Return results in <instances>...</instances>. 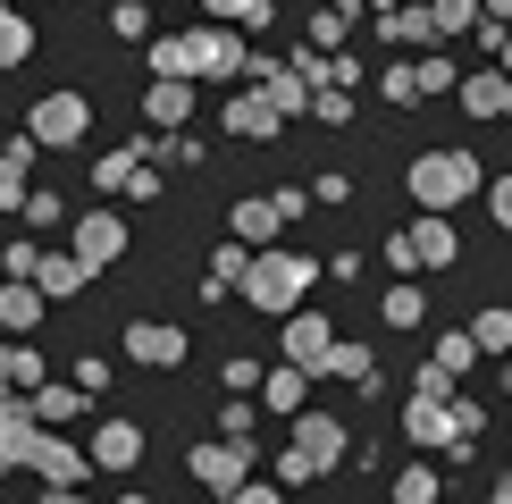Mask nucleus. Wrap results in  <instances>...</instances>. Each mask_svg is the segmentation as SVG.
<instances>
[{"label": "nucleus", "instance_id": "obj_1", "mask_svg": "<svg viewBox=\"0 0 512 504\" xmlns=\"http://www.w3.org/2000/svg\"><path fill=\"white\" fill-rule=\"evenodd\" d=\"M311 278H319L311 252H252V269H244V303L269 311V320H277V311L294 320V311H303V294H311Z\"/></svg>", "mask_w": 512, "mask_h": 504}, {"label": "nucleus", "instance_id": "obj_2", "mask_svg": "<svg viewBox=\"0 0 512 504\" xmlns=\"http://www.w3.org/2000/svg\"><path fill=\"white\" fill-rule=\"evenodd\" d=\"M471 194H479V160H471V152H420V160H412V202L429 210V219L462 210Z\"/></svg>", "mask_w": 512, "mask_h": 504}, {"label": "nucleus", "instance_id": "obj_3", "mask_svg": "<svg viewBox=\"0 0 512 504\" xmlns=\"http://www.w3.org/2000/svg\"><path fill=\"white\" fill-rule=\"evenodd\" d=\"M84 135H93V101H84V93H42L34 101V118H26L34 152H76Z\"/></svg>", "mask_w": 512, "mask_h": 504}, {"label": "nucleus", "instance_id": "obj_4", "mask_svg": "<svg viewBox=\"0 0 512 504\" xmlns=\"http://www.w3.org/2000/svg\"><path fill=\"white\" fill-rule=\"evenodd\" d=\"M185 471L202 479V496H236L252 479V446H227V437H202L194 454H185Z\"/></svg>", "mask_w": 512, "mask_h": 504}, {"label": "nucleus", "instance_id": "obj_5", "mask_svg": "<svg viewBox=\"0 0 512 504\" xmlns=\"http://www.w3.org/2000/svg\"><path fill=\"white\" fill-rule=\"evenodd\" d=\"M311 210V194H252V202H236V244L252 252V244H277V227L286 219H303Z\"/></svg>", "mask_w": 512, "mask_h": 504}, {"label": "nucleus", "instance_id": "obj_6", "mask_svg": "<svg viewBox=\"0 0 512 504\" xmlns=\"http://www.w3.org/2000/svg\"><path fill=\"white\" fill-rule=\"evenodd\" d=\"M185 51H194V76H244V59H252L244 34H236V26H210V17L185 34Z\"/></svg>", "mask_w": 512, "mask_h": 504}, {"label": "nucleus", "instance_id": "obj_7", "mask_svg": "<svg viewBox=\"0 0 512 504\" xmlns=\"http://www.w3.org/2000/svg\"><path fill=\"white\" fill-rule=\"evenodd\" d=\"M244 76H252V93L277 101V118H303L311 110V84L294 76V59H244Z\"/></svg>", "mask_w": 512, "mask_h": 504}, {"label": "nucleus", "instance_id": "obj_8", "mask_svg": "<svg viewBox=\"0 0 512 504\" xmlns=\"http://www.w3.org/2000/svg\"><path fill=\"white\" fill-rule=\"evenodd\" d=\"M294 454H303L311 471H336V462H345V420L336 412H294Z\"/></svg>", "mask_w": 512, "mask_h": 504}, {"label": "nucleus", "instance_id": "obj_9", "mask_svg": "<svg viewBox=\"0 0 512 504\" xmlns=\"http://www.w3.org/2000/svg\"><path fill=\"white\" fill-rule=\"evenodd\" d=\"M126 252V219L118 210H76V261L84 269H110Z\"/></svg>", "mask_w": 512, "mask_h": 504}, {"label": "nucleus", "instance_id": "obj_10", "mask_svg": "<svg viewBox=\"0 0 512 504\" xmlns=\"http://www.w3.org/2000/svg\"><path fill=\"white\" fill-rule=\"evenodd\" d=\"M34 437H42V420L26 395H0V471H26L34 462Z\"/></svg>", "mask_w": 512, "mask_h": 504}, {"label": "nucleus", "instance_id": "obj_11", "mask_svg": "<svg viewBox=\"0 0 512 504\" xmlns=\"http://www.w3.org/2000/svg\"><path fill=\"white\" fill-rule=\"evenodd\" d=\"M328 345H336V328L328 320H319V311H294V320H286V370H328Z\"/></svg>", "mask_w": 512, "mask_h": 504}, {"label": "nucleus", "instance_id": "obj_12", "mask_svg": "<svg viewBox=\"0 0 512 504\" xmlns=\"http://www.w3.org/2000/svg\"><path fill=\"white\" fill-rule=\"evenodd\" d=\"M26 471H34V479H51V488H76V479H93V454H76L68 437H51V429H42Z\"/></svg>", "mask_w": 512, "mask_h": 504}, {"label": "nucleus", "instance_id": "obj_13", "mask_svg": "<svg viewBox=\"0 0 512 504\" xmlns=\"http://www.w3.org/2000/svg\"><path fill=\"white\" fill-rule=\"evenodd\" d=\"M84 454H93V471H143V429L135 420H101Z\"/></svg>", "mask_w": 512, "mask_h": 504}, {"label": "nucleus", "instance_id": "obj_14", "mask_svg": "<svg viewBox=\"0 0 512 504\" xmlns=\"http://www.w3.org/2000/svg\"><path fill=\"white\" fill-rule=\"evenodd\" d=\"M126 353H135L143 370H177V362H185V328H168V320H135V328H126Z\"/></svg>", "mask_w": 512, "mask_h": 504}, {"label": "nucleus", "instance_id": "obj_15", "mask_svg": "<svg viewBox=\"0 0 512 504\" xmlns=\"http://www.w3.org/2000/svg\"><path fill=\"white\" fill-rule=\"evenodd\" d=\"M454 101H462L471 118H512V76H504V68H471V76L454 84Z\"/></svg>", "mask_w": 512, "mask_h": 504}, {"label": "nucleus", "instance_id": "obj_16", "mask_svg": "<svg viewBox=\"0 0 512 504\" xmlns=\"http://www.w3.org/2000/svg\"><path fill=\"white\" fill-rule=\"evenodd\" d=\"M403 252H412V269H445V261H454V219H429V210H420V219L412 227H403Z\"/></svg>", "mask_w": 512, "mask_h": 504}, {"label": "nucleus", "instance_id": "obj_17", "mask_svg": "<svg viewBox=\"0 0 512 504\" xmlns=\"http://www.w3.org/2000/svg\"><path fill=\"white\" fill-rule=\"evenodd\" d=\"M277 126H286V118H277V101H269V93H236V101H227V135H244V143H277Z\"/></svg>", "mask_w": 512, "mask_h": 504}, {"label": "nucleus", "instance_id": "obj_18", "mask_svg": "<svg viewBox=\"0 0 512 504\" xmlns=\"http://www.w3.org/2000/svg\"><path fill=\"white\" fill-rule=\"evenodd\" d=\"M76 286H93V269H84L76 252H42V269H34V294H42V303H68Z\"/></svg>", "mask_w": 512, "mask_h": 504}, {"label": "nucleus", "instance_id": "obj_19", "mask_svg": "<svg viewBox=\"0 0 512 504\" xmlns=\"http://www.w3.org/2000/svg\"><path fill=\"white\" fill-rule=\"evenodd\" d=\"M403 429H412V446H454V404L412 395V404H403Z\"/></svg>", "mask_w": 512, "mask_h": 504}, {"label": "nucleus", "instance_id": "obj_20", "mask_svg": "<svg viewBox=\"0 0 512 504\" xmlns=\"http://www.w3.org/2000/svg\"><path fill=\"white\" fill-rule=\"evenodd\" d=\"M34 387H42V353L26 336H9V345H0V395H34Z\"/></svg>", "mask_w": 512, "mask_h": 504}, {"label": "nucleus", "instance_id": "obj_21", "mask_svg": "<svg viewBox=\"0 0 512 504\" xmlns=\"http://www.w3.org/2000/svg\"><path fill=\"white\" fill-rule=\"evenodd\" d=\"M378 34H387L395 51H420V42H437V26H429V9H420V0H403V9H378Z\"/></svg>", "mask_w": 512, "mask_h": 504}, {"label": "nucleus", "instance_id": "obj_22", "mask_svg": "<svg viewBox=\"0 0 512 504\" xmlns=\"http://www.w3.org/2000/svg\"><path fill=\"white\" fill-rule=\"evenodd\" d=\"M143 118H152V126H185V118H194V84L152 76V93H143Z\"/></svg>", "mask_w": 512, "mask_h": 504}, {"label": "nucleus", "instance_id": "obj_23", "mask_svg": "<svg viewBox=\"0 0 512 504\" xmlns=\"http://www.w3.org/2000/svg\"><path fill=\"white\" fill-rule=\"evenodd\" d=\"M261 412H286V420H294V412H311V378L277 362V370L261 378Z\"/></svg>", "mask_w": 512, "mask_h": 504}, {"label": "nucleus", "instance_id": "obj_24", "mask_svg": "<svg viewBox=\"0 0 512 504\" xmlns=\"http://www.w3.org/2000/svg\"><path fill=\"white\" fill-rule=\"evenodd\" d=\"M34 328H42V294L0 278V336H34Z\"/></svg>", "mask_w": 512, "mask_h": 504}, {"label": "nucleus", "instance_id": "obj_25", "mask_svg": "<svg viewBox=\"0 0 512 504\" xmlns=\"http://www.w3.org/2000/svg\"><path fill=\"white\" fill-rule=\"evenodd\" d=\"M135 168H143V143H118V152L93 160V185H101V194H126V185H135Z\"/></svg>", "mask_w": 512, "mask_h": 504}, {"label": "nucleus", "instance_id": "obj_26", "mask_svg": "<svg viewBox=\"0 0 512 504\" xmlns=\"http://www.w3.org/2000/svg\"><path fill=\"white\" fill-rule=\"evenodd\" d=\"M328 378H345V387H378V353L370 345H328Z\"/></svg>", "mask_w": 512, "mask_h": 504}, {"label": "nucleus", "instance_id": "obj_27", "mask_svg": "<svg viewBox=\"0 0 512 504\" xmlns=\"http://www.w3.org/2000/svg\"><path fill=\"white\" fill-rule=\"evenodd\" d=\"M345 34H353V0H336V9H319V17H311V42H303V51L328 59V51H345Z\"/></svg>", "mask_w": 512, "mask_h": 504}, {"label": "nucleus", "instance_id": "obj_28", "mask_svg": "<svg viewBox=\"0 0 512 504\" xmlns=\"http://www.w3.org/2000/svg\"><path fill=\"white\" fill-rule=\"evenodd\" d=\"M244 269H252V252H244V244H219V252H210V278H202V294L244 286Z\"/></svg>", "mask_w": 512, "mask_h": 504}, {"label": "nucleus", "instance_id": "obj_29", "mask_svg": "<svg viewBox=\"0 0 512 504\" xmlns=\"http://www.w3.org/2000/svg\"><path fill=\"white\" fill-rule=\"evenodd\" d=\"M26 404H34V420H42V429H59V420H76V412H84V404H76V387H51V378H42Z\"/></svg>", "mask_w": 512, "mask_h": 504}, {"label": "nucleus", "instance_id": "obj_30", "mask_svg": "<svg viewBox=\"0 0 512 504\" xmlns=\"http://www.w3.org/2000/svg\"><path fill=\"white\" fill-rule=\"evenodd\" d=\"M202 9H210V26H269L277 0H202Z\"/></svg>", "mask_w": 512, "mask_h": 504}, {"label": "nucleus", "instance_id": "obj_31", "mask_svg": "<svg viewBox=\"0 0 512 504\" xmlns=\"http://www.w3.org/2000/svg\"><path fill=\"white\" fill-rule=\"evenodd\" d=\"M17 59H34V26L0 0V68H17Z\"/></svg>", "mask_w": 512, "mask_h": 504}, {"label": "nucleus", "instance_id": "obj_32", "mask_svg": "<svg viewBox=\"0 0 512 504\" xmlns=\"http://www.w3.org/2000/svg\"><path fill=\"white\" fill-rule=\"evenodd\" d=\"M429 362H437L445 378H462V370H471V362H479V345H471V328H445V336H437V353H429Z\"/></svg>", "mask_w": 512, "mask_h": 504}, {"label": "nucleus", "instance_id": "obj_33", "mask_svg": "<svg viewBox=\"0 0 512 504\" xmlns=\"http://www.w3.org/2000/svg\"><path fill=\"white\" fill-rule=\"evenodd\" d=\"M152 76L194 84V51H185V34H160V42H152Z\"/></svg>", "mask_w": 512, "mask_h": 504}, {"label": "nucleus", "instance_id": "obj_34", "mask_svg": "<svg viewBox=\"0 0 512 504\" xmlns=\"http://www.w3.org/2000/svg\"><path fill=\"white\" fill-rule=\"evenodd\" d=\"M420 9H429L437 34H471L479 26V0H420Z\"/></svg>", "mask_w": 512, "mask_h": 504}, {"label": "nucleus", "instance_id": "obj_35", "mask_svg": "<svg viewBox=\"0 0 512 504\" xmlns=\"http://www.w3.org/2000/svg\"><path fill=\"white\" fill-rule=\"evenodd\" d=\"M378 311H387V328H420V320H429L420 286H387V303H378Z\"/></svg>", "mask_w": 512, "mask_h": 504}, {"label": "nucleus", "instance_id": "obj_36", "mask_svg": "<svg viewBox=\"0 0 512 504\" xmlns=\"http://www.w3.org/2000/svg\"><path fill=\"white\" fill-rule=\"evenodd\" d=\"M437 488H445V479L412 462V471H395V488H387V496H395V504H437Z\"/></svg>", "mask_w": 512, "mask_h": 504}, {"label": "nucleus", "instance_id": "obj_37", "mask_svg": "<svg viewBox=\"0 0 512 504\" xmlns=\"http://www.w3.org/2000/svg\"><path fill=\"white\" fill-rule=\"evenodd\" d=\"M471 345H479V353H504V362H512V311H479Z\"/></svg>", "mask_w": 512, "mask_h": 504}, {"label": "nucleus", "instance_id": "obj_38", "mask_svg": "<svg viewBox=\"0 0 512 504\" xmlns=\"http://www.w3.org/2000/svg\"><path fill=\"white\" fill-rule=\"evenodd\" d=\"M110 34H118V42H143V34H152V9H143V0H118V9H110Z\"/></svg>", "mask_w": 512, "mask_h": 504}, {"label": "nucleus", "instance_id": "obj_39", "mask_svg": "<svg viewBox=\"0 0 512 504\" xmlns=\"http://www.w3.org/2000/svg\"><path fill=\"white\" fill-rule=\"evenodd\" d=\"M252 420H261V412L236 395V404H219V437H227V446H252Z\"/></svg>", "mask_w": 512, "mask_h": 504}, {"label": "nucleus", "instance_id": "obj_40", "mask_svg": "<svg viewBox=\"0 0 512 504\" xmlns=\"http://www.w3.org/2000/svg\"><path fill=\"white\" fill-rule=\"evenodd\" d=\"M311 118L345 126V118H353V93H345V84H319V93H311Z\"/></svg>", "mask_w": 512, "mask_h": 504}, {"label": "nucleus", "instance_id": "obj_41", "mask_svg": "<svg viewBox=\"0 0 512 504\" xmlns=\"http://www.w3.org/2000/svg\"><path fill=\"white\" fill-rule=\"evenodd\" d=\"M412 84H420V93H454L462 68H445V59H412Z\"/></svg>", "mask_w": 512, "mask_h": 504}, {"label": "nucleus", "instance_id": "obj_42", "mask_svg": "<svg viewBox=\"0 0 512 504\" xmlns=\"http://www.w3.org/2000/svg\"><path fill=\"white\" fill-rule=\"evenodd\" d=\"M412 395H429V404H454V378H445L437 362H420V378H412Z\"/></svg>", "mask_w": 512, "mask_h": 504}, {"label": "nucleus", "instance_id": "obj_43", "mask_svg": "<svg viewBox=\"0 0 512 504\" xmlns=\"http://www.w3.org/2000/svg\"><path fill=\"white\" fill-rule=\"evenodd\" d=\"M378 84H387V101H403V110H412V101H420V84H412V59H403V68H387Z\"/></svg>", "mask_w": 512, "mask_h": 504}, {"label": "nucleus", "instance_id": "obj_44", "mask_svg": "<svg viewBox=\"0 0 512 504\" xmlns=\"http://www.w3.org/2000/svg\"><path fill=\"white\" fill-rule=\"evenodd\" d=\"M26 219H34V227H51V219H76V210L59 202V194H26Z\"/></svg>", "mask_w": 512, "mask_h": 504}, {"label": "nucleus", "instance_id": "obj_45", "mask_svg": "<svg viewBox=\"0 0 512 504\" xmlns=\"http://www.w3.org/2000/svg\"><path fill=\"white\" fill-rule=\"evenodd\" d=\"M227 504H286V488H277V479H244V488L227 496Z\"/></svg>", "mask_w": 512, "mask_h": 504}, {"label": "nucleus", "instance_id": "obj_46", "mask_svg": "<svg viewBox=\"0 0 512 504\" xmlns=\"http://www.w3.org/2000/svg\"><path fill=\"white\" fill-rule=\"evenodd\" d=\"M303 479H319V471H311V462L286 446V454H277V488H303Z\"/></svg>", "mask_w": 512, "mask_h": 504}, {"label": "nucleus", "instance_id": "obj_47", "mask_svg": "<svg viewBox=\"0 0 512 504\" xmlns=\"http://www.w3.org/2000/svg\"><path fill=\"white\" fill-rule=\"evenodd\" d=\"M487 202H496V227H512V177H496V185H487Z\"/></svg>", "mask_w": 512, "mask_h": 504}, {"label": "nucleus", "instance_id": "obj_48", "mask_svg": "<svg viewBox=\"0 0 512 504\" xmlns=\"http://www.w3.org/2000/svg\"><path fill=\"white\" fill-rule=\"evenodd\" d=\"M479 17H487V26L504 34V26H512V0H479Z\"/></svg>", "mask_w": 512, "mask_h": 504}, {"label": "nucleus", "instance_id": "obj_49", "mask_svg": "<svg viewBox=\"0 0 512 504\" xmlns=\"http://www.w3.org/2000/svg\"><path fill=\"white\" fill-rule=\"evenodd\" d=\"M42 504H84V488H42Z\"/></svg>", "mask_w": 512, "mask_h": 504}, {"label": "nucleus", "instance_id": "obj_50", "mask_svg": "<svg viewBox=\"0 0 512 504\" xmlns=\"http://www.w3.org/2000/svg\"><path fill=\"white\" fill-rule=\"evenodd\" d=\"M496 59H504V76H512V34H504V42H496Z\"/></svg>", "mask_w": 512, "mask_h": 504}, {"label": "nucleus", "instance_id": "obj_51", "mask_svg": "<svg viewBox=\"0 0 512 504\" xmlns=\"http://www.w3.org/2000/svg\"><path fill=\"white\" fill-rule=\"evenodd\" d=\"M118 504H152V496H143V488H126V496H118Z\"/></svg>", "mask_w": 512, "mask_h": 504}, {"label": "nucleus", "instance_id": "obj_52", "mask_svg": "<svg viewBox=\"0 0 512 504\" xmlns=\"http://www.w3.org/2000/svg\"><path fill=\"white\" fill-rule=\"evenodd\" d=\"M487 504H512V479H504V488H496V496H487Z\"/></svg>", "mask_w": 512, "mask_h": 504}, {"label": "nucleus", "instance_id": "obj_53", "mask_svg": "<svg viewBox=\"0 0 512 504\" xmlns=\"http://www.w3.org/2000/svg\"><path fill=\"white\" fill-rule=\"evenodd\" d=\"M370 9H403V0H370Z\"/></svg>", "mask_w": 512, "mask_h": 504}, {"label": "nucleus", "instance_id": "obj_54", "mask_svg": "<svg viewBox=\"0 0 512 504\" xmlns=\"http://www.w3.org/2000/svg\"><path fill=\"white\" fill-rule=\"evenodd\" d=\"M504 387H512V362H504Z\"/></svg>", "mask_w": 512, "mask_h": 504}]
</instances>
